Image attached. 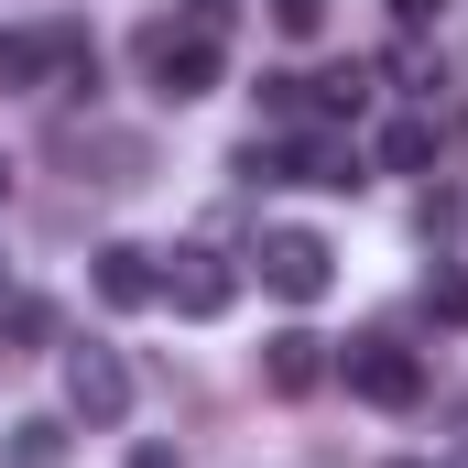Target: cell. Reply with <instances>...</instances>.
Here are the masks:
<instances>
[{
  "label": "cell",
  "mask_w": 468,
  "mask_h": 468,
  "mask_svg": "<svg viewBox=\"0 0 468 468\" xmlns=\"http://www.w3.org/2000/svg\"><path fill=\"white\" fill-rule=\"evenodd\" d=\"M327 370H338V359H327V338H316V327H283V338H261V381H272L283 403H294V392H316Z\"/></svg>",
  "instance_id": "7"
},
{
  "label": "cell",
  "mask_w": 468,
  "mask_h": 468,
  "mask_svg": "<svg viewBox=\"0 0 468 468\" xmlns=\"http://www.w3.org/2000/svg\"><path fill=\"white\" fill-rule=\"evenodd\" d=\"M403 468H414V458H403Z\"/></svg>",
  "instance_id": "17"
},
{
  "label": "cell",
  "mask_w": 468,
  "mask_h": 468,
  "mask_svg": "<svg viewBox=\"0 0 468 468\" xmlns=\"http://www.w3.org/2000/svg\"><path fill=\"white\" fill-rule=\"evenodd\" d=\"M425 305H436V316H468V283H458V272H436V283H425Z\"/></svg>",
  "instance_id": "13"
},
{
  "label": "cell",
  "mask_w": 468,
  "mask_h": 468,
  "mask_svg": "<svg viewBox=\"0 0 468 468\" xmlns=\"http://www.w3.org/2000/svg\"><path fill=\"white\" fill-rule=\"evenodd\" d=\"M131 468H186V458H175V447H131Z\"/></svg>",
  "instance_id": "15"
},
{
  "label": "cell",
  "mask_w": 468,
  "mask_h": 468,
  "mask_svg": "<svg viewBox=\"0 0 468 468\" xmlns=\"http://www.w3.org/2000/svg\"><path fill=\"white\" fill-rule=\"evenodd\" d=\"M436 11H447V0H392V33H425Z\"/></svg>",
  "instance_id": "14"
},
{
  "label": "cell",
  "mask_w": 468,
  "mask_h": 468,
  "mask_svg": "<svg viewBox=\"0 0 468 468\" xmlns=\"http://www.w3.org/2000/svg\"><path fill=\"white\" fill-rule=\"evenodd\" d=\"M164 305L197 316V327L229 316V305H239V261H229V250H175V261H164Z\"/></svg>",
  "instance_id": "5"
},
{
  "label": "cell",
  "mask_w": 468,
  "mask_h": 468,
  "mask_svg": "<svg viewBox=\"0 0 468 468\" xmlns=\"http://www.w3.org/2000/svg\"><path fill=\"white\" fill-rule=\"evenodd\" d=\"M99 305H120V316H131V305H164V261L131 250V239H110V250H99Z\"/></svg>",
  "instance_id": "9"
},
{
  "label": "cell",
  "mask_w": 468,
  "mask_h": 468,
  "mask_svg": "<svg viewBox=\"0 0 468 468\" xmlns=\"http://www.w3.org/2000/svg\"><path fill=\"white\" fill-rule=\"evenodd\" d=\"M250 261H261V283H272L283 305H316V294L338 283V250H327L316 229H261V250H250Z\"/></svg>",
  "instance_id": "4"
},
{
  "label": "cell",
  "mask_w": 468,
  "mask_h": 468,
  "mask_svg": "<svg viewBox=\"0 0 468 468\" xmlns=\"http://www.w3.org/2000/svg\"><path fill=\"white\" fill-rule=\"evenodd\" d=\"M11 468H66V425H11Z\"/></svg>",
  "instance_id": "11"
},
{
  "label": "cell",
  "mask_w": 468,
  "mask_h": 468,
  "mask_svg": "<svg viewBox=\"0 0 468 468\" xmlns=\"http://www.w3.org/2000/svg\"><path fill=\"white\" fill-rule=\"evenodd\" d=\"M142 77H153V99H175V110L207 99V88H218V22H197V11H186V22H153V33H142Z\"/></svg>",
  "instance_id": "1"
},
{
  "label": "cell",
  "mask_w": 468,
  "mask_h": 468,
  "mask_svg": "<svg viewBox=\"0 0 468 468\" xmlns=\"http://www.w3.org/2000/svg\"><path fill=\"white\" fill-rule=\"evenodd\" d=\"M66 403H77L88 425H120V414H131V370H120V349H66Z\"/></svg>",
  "instance_id": "6"
},
{
  "label": "cell",
  "mask_w": 468,
  "mask_h": 468,
  "mask_svg": "<svg viewBox=\"0 0 468 468\" xmlns=\"http://www.w3.org/2000/svg\"><path fill=\"white\" fill-rule=\"evenodd\" d=\"M370 153H381V175H425V164H436V120H392Z\"/></svg>",
  "instance_id": "10"
},
{
  "label": "cell",
  "mask_w": 468,
  "mask_h": 468,
  "mask_svg": "<svg viewBox=\"0 0 468 468\" xmlns=\"http://www.w3.org/2000/svg\"><path fill=\"white\" fill-rule=\"evenodd\" d=\"M0 197H11V164H0Z\"/></svg>",
  "instance_id": "16"
},
{
  "label": "cell",
  "mask_w": 468,
  "mask_h": 468,
  "mask_svg": "<svg viewBox=\"0 0 468 468\" xmlns=\"http://www.w3.org/2000/svg\"><path fill=\"white\" fill-rule=\"evenodd\" d=\"M283 175H294V186H338V197H349V186H359V142H349V131H305V142H283Z\"/></svg>",
  "instance_id": "8"
},
{
  "label": "cell",
  "mask_w": 468,
  "mask_h": 468,
  "mask_svg": "<svg viewBox=\"0 0 468 468\" xmlns=\"http://www.w3.org/2000/svg\"><path fill=\"white\" fill-rule=\"evenodd\" d=\"M458 468H468V458H458Z\"/></svg>",
  "instance_id": "18"
},
{
  "label": "cell",
  "mask_w": 468,
  "mask_h": 468,
  "mask_svg": "<svg viewBox=\"0 0 468 468\" xmlns=\"http://www.w3.org/2000/svg\"><path fill=\"white\" fill-rule=\"evenodd\" d=\"M338 381H349L359 403H381V414H414L425 403V359L403 349V338H349L338 349Z\"/></svg>",
  "instance_id": "3"
},
{
  "label": "cell",
  "mask_w": 468,
  "mask_h": 468,
  "mask_svg": "<svg viewBox=\"0 0 468 468\" xmlns=\"http://www.w3.org/2000/svg\"><path fill=\"white\" fill-rule=\"evenodd\" d=\"M272 33H283V44H316V33H327V0H272Z\"/></svg>",
  "instance_id": "12"
},
{
  "label": "cell",
  "mask_w": 468,
  "mask_h": 468,
  "mask_svg": "<svg viewBox=\"0 0 468 468\" xmlns=\"http://www.w3.org/2000/svg\"><path fill=\"white\" fill-rule=\"evenodd\" d=\"M99 88V55H88V33L77 22H22V33H0V88Z\"/></svg>",
  "instance_id": "2"
}]
</instances>
